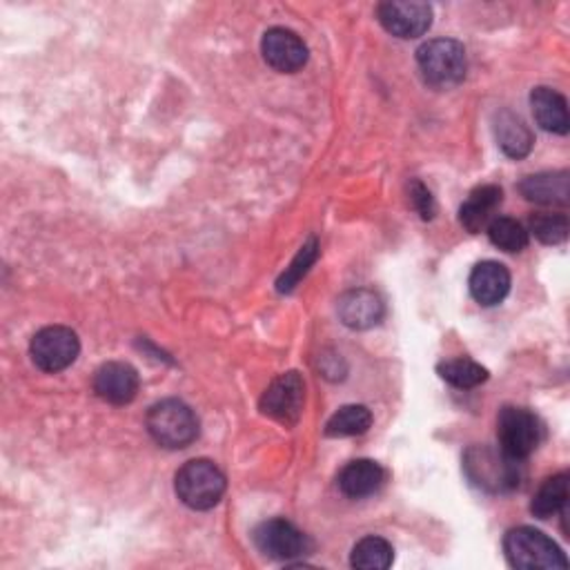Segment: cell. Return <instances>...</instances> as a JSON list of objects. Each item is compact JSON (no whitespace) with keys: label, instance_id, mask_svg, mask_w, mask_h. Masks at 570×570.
<instances>
[{"label":"cell","instance_id":"9a60e30c","mask_svg":"<svg viewBox=\"0 0 570 570\" xmlns=\"http://www.w3.org/2000/svg\"><path fill=\"white\" fill-rule=\"evenodd\" d=\"M530 107L537 126L552 135H568V103L566 98L552 87H535L530 94Z\"/></svg>","mask_w":570,"mask_h":570},{"label":"cell","instance_id":"44dd1931","mask_svg":"<svg viewBox=\"0 0 570 570\" xmlns=\"http://www.w3.org/2000/svg\"><path fill=\"white\" fill-rule=\"evenodd\" d=\"M392 559H395L392 546L377 535H370L357 541L351 555V563L362 570H386L392 566Z\"/></svg>","mask_w":570,"mask_h":570},{"label":"cell","instance_id":"30bf717a","mask_svg":"<svg viewBox=\"0 0 570 570\" xmlns=\"http://www.w3.org/2000/svg\"><path fill=\"white\" fill-rule=\"evenodd\" d=\"M377 17L388 34L404 41L423 36L432 25V8L428 3H419V0H410V3H381L377 8Z\"/></svg>","mask_w":570,"mask_h":570},{"label":"cell","instance_id":"cb8c5ba5","mask_svg":"<svg viewBox=\"0 0 570 570\" xmlns=\"http://www.w3.org/2000/svg\"><path fill=\"white\" fill-rule=\"evenodd\" d=\"M437 373L443 381L454 388H477L488 379V370L473 359H450L437 366Z\"/></svg>","mask_w":570,"mask_h":570},{"label":"cell","instance_id":"d4e9b609","mask_svg":"<svg viewBox=\"0 0 570 570\" xmlns=\"http://www.w3.org/2000/svg\"><path fill=\"white\" fill-rule=\"evenodd\" d=\"M568 216L566 214H535L530 216V233L546 246H559L568 239Z\"/></svg>","mask_w":570,"mask_h":570},{"label":"cell","instance_id":"8fae6325","mask_svg":"<svg viewBox=\"0 0 570 570\" xmlns=\"http://www.w3.org/2000/svg\"><path fill=\"white\" fill-rule=\"evenodd\" d=\"M261 52L266 63L281 74H294L308 63V47L303 39L286 28L268 30L261 41Z\"/></svg>","mask_w":570,"mask_h":570},{"label":"cell","instance_id":"ffe728a7","mask_svg":"<svg viewBox=\"0 0 570 570\" xmlns=\"http://www.w3.org/2000/svg\"><path fill=\"white\" fill-rule=\"evenodd\" d=\"M568 506V475L559 473L546 480L530 502V513L537 519H550Z\"/></svg>","mask_w":570,"mask_h":570},{"label":"cell","instance_id":"277c9868","mask_svg":"<svg viewBox=\"0 0 570 570\" xmlns=\"http://www.w3.org/2000/svg\"><path fill=\"white\" fill-rule=\"evenodd\" d=\"M146 423L152 439L168 450L187 448L198 437V419L194 410L179 399H163L154 404Z\"/></svg>","mask_w":570,"mask_h":570},{"label":"cell","instance_id":"52a82bcc","mask_svg":"<svg viewBox=\"0 0 570 570\" xmlns=\"http://www.w3.org/2000/svg\"><path fill=\"white\" fill-rule=\"evenodd\" d=\"M80 353V341L72 327L50 325L34 334L30 344V355L36 368L43 373H61L69 368Z\"/></svg>","mask_w":570,"mask_h":570},{"label":"cell","instance_id":"5b68a950","mask_svg":"<svg viewBox=\"0 0 570 570\" xmlns=\"http://www.w3.org/2000/svg\"><path fill=\"white\" fill-rule=\"evenodd\" d=\"M546 437L544 421L528 408L506 406L497 417L499 448L508 458L524 462L541 445Z\"/></svg>","mask_w":570,"mask_h":570},{"label":"cell","instance_id":"2e32d148","mask_svg":"<svg viewBox=\"0 0 570 570\" xmlns=\"http://www.w3.org/2000/svg\"><path fill=\"white\" fill-rule=\"evenodd\" d=\"M384 482H386V473L377 462L357 460V462H351L344 471L338 473L336 484H338V491L346 497L364 499V497L379 493Z\"/></svg>","mask_w":570,"mask_h":570},{"label":"cell","instance_id":"7a4b0ae2","mask_svg":"<svg viewBox=\"0 0 570 570\" xmlns=\"http://www.w3.org/2000/svg\"><path fill=\"white\" fill-rule=\"evenodd\" d=\"M504 552L513 568L519 570H555L568 568V559L561 548L541 530L519 526L506 533Z\"/></svg>","mask_w":570,"mask_h":570},{"label":"cell","instance_id":"4316f807","mask_svg":"<svg viewBox=\"0 0 570 570\" xmlns=\"http://www.w3.org/2000/svg\"><path fill=\"white\" fill-rule=\"evenodd\" d=\"M410 203H412V207L419 212V216L423 221H430L434 216V212H437L432 192L421 181H412L410 183Z\"/></svg>","mask_w":570,"mask_h":570},{"label":"cell","instance_id":"603a6c76","mask_svg":"<svg viewBox=\"0 0 570 570\" xmlns=\"http://www.w3.org/2000/svg\"><path fill=\"white\" fill-rule=\"evenodd\" d=\"M486 230L491 244L504 252H521L528 246V230L510 216L493 218Z\"/></svg>","mask_w":570,"mask_h":570},{"label":"cell","instance_id":"e0dca14e","mask_svg":"<svg viewBox=\"0 0 570 570\" xmlns=\"http://www.w3.org/2000/svg\"><path fill=\"white\" fill-rule=\"evenodd\" d=\"M502 201H504V192L497 185H482L473 190L460 209L462 225L473 235L482 233L484 227H488L491 221L495 218V212L502 205Z\"/></svg>","mask_w":570,"mask_h":570},{"label":"cell","instance_id":"5bb4252c","mask_svg":"<svg viewBox=\"0 0 570 570\" xmlns=\"http://www.w3.org/2000/svg\"><path fill=\"white\" fill-rule=\"evenodd\" d=\"M469 286H471L473 299L480 305L493 308L506 299L510 290V272L499 261H482L473 268Z\"/></svg>","mask_w":570,"mask_h":570},{"label":"cell","instance_id":"7c38bea8","mask_svg":"<svg viewBox=\"0 0 570 570\" xmlns=\"http://www.w3.org/2000/svg\"><path fill=\"white\" fill-rule=\"evenodd\" d=\"M141 379L139 373L123 362L103 364L94 375V392L114 406H126L135 401Z\"/></svg>","mask_w":570,"mask_h":570},{"label":"cell","instance_id":"9c48e42d","mask_svg":"<svg viewBox=\"0 0 570 570\" xmlns=\"http://www.w3.org/2000/svg\"><path fill=\"white\" fill-rule=\"evenodd\" d=\"M257 548L279 561H292L310 550V539L288 519H268L255 530Z\"/></svg>","mask_w":570,"mask_h":570},{"label":"cell","instance_id":"4fadbf2b","mask_svg":"<svg viewBox=\"0 0 570 570\" xmlns=\"http://www.w3.org/2000/svg\"><path fill=\"white\" fill-rule=\"evenodd\" d=\"M384 301L368 288L351 290L338 299V316L353 330H368L384 319Z\"/></svg>","mask_w":570,"mask_h":570},{"label":"cell","instance_id":"7402d4cb","mask_svg":"<svg viewBox=\"0 0 570 570\" xmlns=\"http://www.w3.org/2000/svg\"><path fill=\"white\" fill-rule=\"evenodd\" d=\"M373 426V412L366 406H344L338 408L325 423L327 437H355L368 432Z\"/></svg>","mask_w":570,"mask_h":570},{"label":"cell","instance_id":"ba28073f","mask_svg":"<svg viewBox=\"0 0 570 570\" xmlns=\"http://www.w3.org/2000/svg\"><path fill=\"white\" fill-rule=\"evenodd\" d=\"M305 384L299 373L279 375L261 397V412L279 423L294 426L303 412Z\"/></svg>","mask_w":570,"mask_h":570},{"label":"cell","instance_id":"484cf974","mask_svg":"<svg viewBox=\"0 0 570 570\" xmlns=\"http://www.w3.org/2000/svg\"><path fill=\"white\" fill-rule=\"evenodd\" d=\"M319 257V241L314 237L308 239V244H303V248L299 250V255L294 257V261L290 264V268L283 272V277L277 281V290L279 292H292L294 286L308 275V270L312 268V264Z\"/></svg>","mask_w":570,"mask_h":570},{"label":"cell","instance_id":"6da1fadb","mask_svg":"<svg viewBox=\"0 0 570 570\" xmlns=\"http://www.w3.org/2000/svg\"><path fill=\"white\" fill-rule=\"evenodd\" d=\"M464 471L469 480L488 493H508L515 491L521 482L519 462L508 458L499 448L491 445H473L464 454Z\"/></svg>","mask_w":570,"mask_h":570},{"label":"cell","instance_id":"3957f363","mask_svg":"<svg viewBox=\"0 0 570 570\" xmlns=\"http://www.w3.org/2000/svg\"><path fill=\"white\" fill-rule=\"evenodd\" d=\"M417 65L428 85L450 89L466 78L469 58L460 41L434 39L417 50Z\"/></svg>","mask_w":570,"mask_h":570},{"label":"cell","instance_id":"d6986e66","mask_svg":"<svg viewBox=\"0 0 570 570\" xmlns=\"http://www.w3.org/2000/svg\"><path fill=\"white\" fill-rule=\"evenodd\" d=\"M568 172H544L526 176L519 185L521 194L539 205H566L570 190H568Z\"/></svg>","mask_w":570,"mask_h":570},{"label":"cell","instance_id":"ac0fdd59","mask_svg":"<svg viewBox=\"0 0 570 570\" xmlns=\"http://www.w3.org/2000/svg\"><path fill=\"white\" fill-rule=\"evenodd\" d=\"M495 137L499 148L510 159H524L533 150V132L530 128L513 114L510 109H502L495 119Z\"/></svg>","mask_w":570,"mask_h":570},{"label":"cell","instance_id":"8992f818","mask_svg":"<svg viewBox=\"0 0 570 570\" xmlns=\"http://www.w3.org/2000/svg\"><path fill=\"white\" fill-rule=\"evenodd\" d=\"M179 499L192 510H209L225 495V477L209 460L187 462L174 480Z\"/></svg>","mask_w":570,"mask_h":570}]
</instances>
